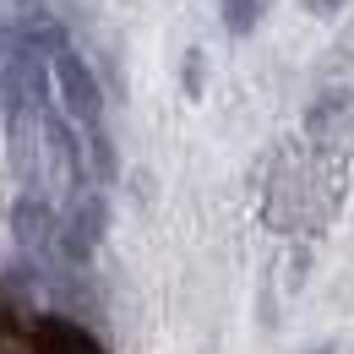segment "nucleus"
Here are the masks:
<instances>
[{"instance_id":"nucleus-7","label":"nucleus","mask_w":354,"mask_h":354,"mask_svg":"<svg viewBox=\"0 0 354 354\" xmlns=\"http://www.w3.org/2000/svg\"><path fill=\"white\" fill-rule=\"evenodd\" d=\"M180 82H185V93H191V98H202V49H191V55H185Z\"/></svg>"},{"instance_id":"nucleus-4","label":"nucleus","mask_w":354,"mask_h":354,"mask_svg":"<svg viewBox=\"0 0 354 354\" xmlns=\"http://www.w3.org/2000/svg\"><path fill=\"white\" fill-rule=\"evenodd\" d=\"M349 120H354V98L349 93H327L310 109V136H338V131H349Z\"/></svg>"},{"instance_id":"nucleus-2","label":"nucleus","mask_w":354,"mask_h":354,"mask_svg":"<svg viewBox=\"0 0 354 354\" xmlns=\"http://www.w3.org/2000/svg\"><path fill=\"white\" fill-rule=\"evenodd\" d=\"M104 229H109V213H104V196H77L71 202V213L60 223V245H66V257H77V262H88L93 251H98V240H104Z\"/></svg>"},{"instance_id":"nucleus-5","label":"nucleus","mask_w":354,"mask_h":354,"mask_svg":"<svg viewBox=\"0 0 354 354\" xmlns=\"http://www.w3.org/2000/svg\"><path fill=\"white\" fill-rule=\"evenodd\" d=\"M267 6H272V0H218V17H223V28H229L234 39H251V33L262 28Z\"/></svg>"},{"instance_id":"nucleus-3","label":"nucleus","mask_w":354,"mask_h":354,"mask_svg":"<svg viewBox=\"0 0 354 354\" xmlns=\"http://www.w3.org/2000/svg\"><path fill=\"white\" fill-rule=\"evenodd\" d=\"M33 354H104V349L93 344L82 327H71V322H39Z\"/></svg>"},{"instance_id":"nucleus-6","label":"nucleus","mask_w":354,"mask_h":354,"mask_svg":"<svg viewBox=\"0 0 354 354\" xmlns=\"http://www.w3.org/2000/svg\"><path fill=\"white\" fill-rule=\"evenodd\" d=\"M44 223H49V207L39 196H22V202L11 207V234H17V240H39Z\"/></svg>"},{"instance_id":"nucleus-8","label":"nucleus","mask_w":354,"mask_h":354,"mask_svg":"<svg viewBox=\"0 0 354 354\" xmlns=\"http://www.w3.org/2000/svg\"><path fill=\"white\" fill-rule=\"evenodd\" d=\"M344 6H349V0H306V11H310V17H338Z\"/></svg>"},{"instance_id":"nucleus-1","label":"nucleus","mask_w":354,"mask_h":354,"mask_svg":"<svg viewBox=\"0 0 354 354\" xmlns=\"http://www.w3.org/2000/svg\"><path fill=\"white\" fill-rule=\"evenodd\" d=\"M55 93H60V109H66L71 120L98 126V115H104V93H98V77L88 71L82 55L55 49Z\"/></svg>"},{"instance_id":"nucleus-9","label":"nucleus","mask_w":354,"mask_h":354,"mask_svg":"<svg viewBox=\"0 0 354 354\" xmlns=\"http://www.w3.org/2000/svg\"><path fill=\"white\" fill-rule=\"evenodd\" d=\"M310 354H333V349H310Z\"/></svg>"}]
</instances>
